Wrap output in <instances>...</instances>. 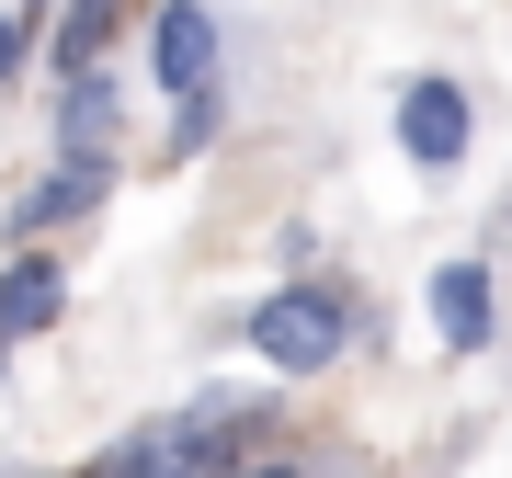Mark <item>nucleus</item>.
I'll return each instance as SVG.
<instances>
[{
  "label": "nucleus",
  "instance_id": "obj_1",
  "mask_svg": "<svg viewBox=\"0 0 512 478\" xmlns=\"http://www.w3.org/2000/svg\"><path fill=\"white\" fill-rule=\"evenodd\" d=\"M126 444H137V467H160V478H239L262 456V399H217V387H205L194 410H171V422H148Z\"/></svg>",
  "mask_w": 512,
  "mask_h": 478
},
{
  "label": "nucleus",
  "instance_id": "obj_2",
  "mask_svg": "<svg viewBox=\"0 0 512 478\" xmlns=\"http://www.w3.org/2000/svg\"><path fill=\"white\" fill-rule=\"evenodd\" d=\"M342 342H353V296L342 285H274L251 308V353L274 376H319V365H342Z\"/></svg>",
  "mask_w": 512,
  "mask_h": 478
},
{
  "label": "nucleus",
  "instance_id": "obj_3",
  "mask_svg": "<svg viewBox=\"0 0 512 478\" xmlns=\"http://www.w3.org/2000/svg\"><path fill=\"white\" fill-rule=\"evenodd\" d=\"M148 69H160V92H217V12L205 0H160L148 12Z\"/></svg>",
  "mask_w": 512,
  "mask_h": 478
},
{
  "label": "nucleus",
  "instance_id": "obj_4",
  "mask_svg": "<svg viewBox=\"0 0 512 478\" xmlns=\"http://www.w3.org/2000/svg\"><path fill=\"white\" fill-rule=\"evenodd\" d=\"M399 148H410L421 171H456V160H467V92H456V80L421 69L410 92H399Z\"/></svg>",
  "mask_w": 512,
  "mask_h": 478
},
{
  "label": "nucleus",
  "instance_id": "obj_5",
  "mask_svg": "<svg viewBox=\"0 0 512 478\" xmlns=\"http://www.w3.org/2000/svg\"><path fill=\"white\" fill-rule=\"evenodd\" d=\"M103 194H114V160H57L35 194L12 205V239H35V228H80V217H103Z\"/></svg>",
  "mask_w": 512,
  "mask_h": 478
},
{
  "label": "nucleus",
  "instance_id": "obj_6",
  "mask_svg": "<svg viewBox=\"0 0 512 478\" xmlns=\"http://www.w3.org/2000/svg\"><path fill=\"white\" fill-rule=\"evenodd\" d=\"M57 160H114V69H69V92H57Z\"/></svg>",
  "mask_w": 512,
  "mask_h": 478
},
{
  "label": "nucleus",
  "instance_id": "obj_7",
  "mask_svg": "<svg viewBox=\"0 0 512 478\" xmlns=\"http://www.w3.org/2000/svg\"><path fill=\"white\" fill-rule=\"evenodd\" d=\"M57 308H69V274H57L46 251H23L12 274H0V342H35V331H57Z\"/></svg>",
  "mask_w": 512,
  "mask_h": 478
},
{
  "label": "nucleus",
  "instance_id": "obj_8",
  "mask_svg": "<svg viewBox=\"0 0 512 478\" xmlns=\"http://www.w3.org/2000/svg\"><path fill=\"white\" fill-rule=\"evenodd\" d=\"M433 331L456 342V353H478V342L501 331V308H490V262H444V274H433Z\"/></svg>",
  "mask_w": 512,
  "mask_h": 478
},
{
  "label": "nucleus",
  "instance_id": "obj_9",
  "mask_svg": "<svg viewBox=\"0 0 512 478\" xmlns=\"http://www.w3.org/2000/svg\"><path fill=\"white\" fill-rule=\"evenodd\" d=\"M114 46V0H69V23H57V69H103Z\"/></svg>",
  "mask_w": 512,
  "mask_h": 478
},
{
  "label": "nucleus",
  "instance_id": "obj_10",
  "mask_svg": "<svg viewBox=\"0 0 512 478\" xmlns=\"http://www.w3.org/2000/svg\"><path fill=\"white\" fill-rule=\"evenodd\" d=\"M217 126H228V92H183V103H171V160L217 148Z\"/></svg>",
  "mask_w": 512,
  "mask_h": 478
},
{
  "label": "nucleus",
  "instance_id": "obj_11",
  "mask_svg": "<svg viewBox=\"0 0 512 478\" xmlns=\"http://www.w3.org/2000/svg\"><path fill=\"white\" fill-rule=\"evenodd\" d=\"M23 57H35V12H0V92H12Z\"/></svg>",
  "mask_w": 512,
  "mask_h": 478
},
{
  "label": "nucleus",
  "instance_id": "obj_12",
  "mask_svg": "<svg viewBox=\"0 0 512 478\" xmlns=\"http://www.w3.org/2000/svg\"><path fill=\"white\" fill-rule=\"evenodd\" d=\"M92 478H160V467H137V444H114V456H103Z\"/></svg>",
  "mask_w": 512,
  "mask_h": 478
},
{
  "label": "nucleus",
  "instance_id": "obj_13",
  "mask_svg": "<svg viewBox=\"0 0 512 478\" xmlns=\"http://www.w3.org/2000/svg\"><path fill=\"white\" fill-rule=\"evenodd\" d=\"M239 478H296V467H285V456H251V467H239Z\"/></svg>",
  "mask_w": 512,
  "mask_h": 478
},
{
  "label": "nucleus",
  "instance_id": "obj_14",
  "mask_svg": "<svg viewBox=\"0 0 512 478\" xmlns=\"http://www.w3.org/2000/svg\"><path fill=\"white\" fill-rule=\"evenodd\" d=\"M0 365H12V342H0Z\"/></svg>",
  "mask_w": 512,
  "mask_h": 478
},
{
  "label": "nucleus",
  "instance_id": "obj_15",
  "mask_svg": "<svg viewBox=\"0 0 512 478\" xmlns=\"http://www.w3.org/2000/svg\"><path fill=\"white\" fill-rule=\"evenodd\" d=\"M23 12H35V0H23Z\"/></svg>",
  "mask_w": 512,
  "mask_h": 478
}]
</instances>
